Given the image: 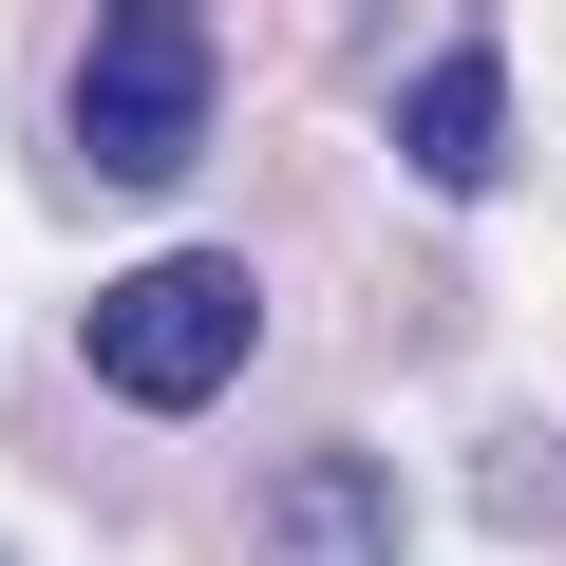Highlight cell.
<instances>
[{"instance_id":"cell-1","label":"cell","mask_w":566,"mask_h":566,"mask_svg":"<svg viewBox=\"0 0 566 566\" xmlns=\"http://www.w3.org/2000/svg\"><path fill=\"white\" fill-rule=\"evenodd\" d=\"M95 378L133 397V416H208L227 378H245V340H264V283L227 264V245H189V264H133V283H95Z\"/></svg>"},{"instance_id":"cell-4","label":"cell","mask_w":566,"mask_h":566,"mask_svg":"<svg viewBox=\"0 0 566 566\" xmlns=\"http://www.w3.org/2000/svg\"><path fill=\"white\" fill-rule=\"evenodd\" d=\"M397 151H416L434 189H491V151H510V76H491V39H434V57L397 76Z\"/></svg>"},{"instance_id":"cell-3","label":"cell","mask_w":566,"mask_h":566,"mask_svg":"<svg viewBox=\"0 0 566 566\" xmlns=\"http://www.w3.org/2000/svg\"><path fill=\"white\" fill-rule=\"evenodd\" d=\"M264 566H397V472H378V453H283Z\"/></svg>"},{"instance_id":"cell-2","label":"cell","mask_w":566,"mask_h":566,"mask_svg":"<svg viewBox=\"0 0 566 566\" xmlns=\"http://www.w3.org/2000/svg\"><path fill=\"white\" fill-rule=\"evenodd\" d=\"M208 20H170V0H114L95 20V57H76V170L95 189H170L189 151H208Z\"/></svg>"}]
</instances>
